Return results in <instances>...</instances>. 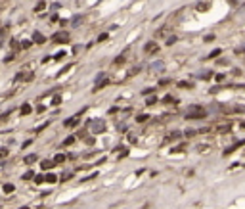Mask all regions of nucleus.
Segmentation results:
<instances>
[{"mask_svg":"<svg viewBox=\"0 0 245 209\" xmlns=\"http://www.w3.org/2000/svg\"><path fill=\"white\" fill-rule=\"evenodd\" d=\"M203 117H207V113H205V109L199 108V106L190 108V113H186V119H203Z\"/></svg>","mask_w":245,"mask_h":209,"instance_id":"obj_1","label":"nucleus"},{"mask_svg":"<svg viewBox=\"0 0 245 209\" xmlns=\"http://www.w3.org/2000/svg\"><path fill=\"white\" fill-rule=\"evenodd\" d=\"M69 40L71 39H69V35H67L65 31H60V33L54 35V42H58V44H67Z\"/></svg>","mask_w":245,"mask_h":209,"instance_id":"obj_2","label":"nucleus"},{"mask_svg":"<svg viewBox=\"0 0 245 209\" xmlns=\"http://www.w3.org/2000/svg\"><path fill=\"white\" fill-rule=\"evenodd\" d=\"M144 52L145 54H155V52H159V44L155 40H149V42L144 44Z\"/></svg>","mask_w":245,"mask_h":209,"instance_id":"obj_3","label":"nucleus"},{"mask_svg":"<svg viewBox=\"0 0 245 209\" xmlns=\"http://www.w3.org/2000/svg\"><path fill=\"white\" fill-rule=\"evenodd\" d=\"M33 42H36V44H44V42H46V36H44L42 33H38V31H35V33H33Z\"/></svg>","mask_w":245,"mask_h":209,"instance_id":"obj_4","label":"nucleus"},{"mask_svg":"<svg viewBox=\"0 0 245 209\" xmlns=\"http://www.w3.org/2000/svg\"><path fill=\"white\" fill-rule=\"evenodd\" d=\"M79 125V117H71V119H65V123H63V127H67V129H73V127H77Z\"/></svg>","mask_w":245,"mask_h":209,"instance_id":"obj_5","label":"nucleus"},{"mask_svg":"<svg viewBox=\"0 0 245 209\" xmlns=\"http://www.w3.org/2000/svg\"><path fill=\"white\" fill-rule=\"evenodd\" d=\"M90 127H94V129H90L92 133H103V123H100V121L90 123Z\"/></svg>","mask_w":245,"mask_h":209,"instance_id":"obj_6","label":"nucleus"},{"mask_svg":"<svg viewBox=\"0 0 245 209\" xmlns=\"http://www.w3.org/2000/svg\"><path fill=\"white\" fill-rule=\"evenodd\" d=\"M40 167H42L44 171H46V169H54V167H56V163H54V161H50V159H44L42 163H40Z\"/></svg>","mask_w":245,"mask_h":209,"instance_id":"obj_7","label":"nucleus"},{"mask_svg":"<svg viewBox=\"0 0 245 209\" xmlns=\"http://www.w3.org/2000/svg\"><path fill=\"white\" fill-rule=\"evenodd\" d=\"M58 180H60V179H58L54 173H48V175L44 176V182H50V184H54V182H58Z\"/></svg>","mask_w":245,"mask_h":209,"instance_id":"obj_8","label":"nucleus"},{"mask_svg":"<svg viewBox=\"0 0 245 209\" xmlns=\"http://www.w3.org/2000/svg\"><path fill=\"white\" fill-rule=\"evenodd\" d=\"M195 10L197 12H207V10H209V2H197Z\"/></svg>","mask_w":245,"mask_h":209,"instance_id":"obj_9","label":"nucleus"},{"mask_svg":"<svg viewBox=\"0 0 245 209\" xmlns=\"http://www.w3.org/2000/svg\"><path fill=\"white\" fill-rule=\"evenodd\" d=\"M2 190H4V194H12V192L15 190V186L12 184V182H6V184L2 186Z\"/></svg>","mask_w":245,"mask_h":209,"instance_id":"obj_10","label":"nucleus"},{"mask_svg":"<svg viewBox=\"0 0 245 209\" xmlns=\"http://www.w3.org/2000/svg\"><path fill=\"white\" fill-rule=\"evenodd\" d=\"M124 60H127V54H121V56H117L115 60H113V65H121V64H124Z\"/></svg>","mask_w":245,"mask_h":209,"instance_id":"obj_11","label":"nucleus"},{"mask_svg":"<svg viewBox=\"0 0 245 209\" xmlns=\"http://www.w3.org/2000/svg\"><path fill=\"white\" fill-rule=\"evenodd\" d=\"M19 111H21V115H29V113H31V106H29V104H23V106L19 108Z\"/></svg>","mask_w":245,"mask_h":209,"instance_id":"obj_12","label":"nucleus"},{"mask_svg":"<svg viewBox=\"0 0 245 209\" xmlns=\"http://www.w3.org/2000/svg\"><path fill=\"white\" fill-rule=\"evenodd\" d=\"M65 159H67V155H65V154H58V155L54 158V163H56V165H58V163H63Z\"/></svg>","mask_w":245,"mask_h":209,"instance_id":"obj_13","label":"nucleus"},{"mask_svg":"<svg viewBox=\"0 0 245 209\" xmlns=\"http://www.w3.org/2000/svg\"><path fill=\"white\" fill-rule=\"evenodd\" d=\"M220 54H222V50H220V48H215V50H213L209 56H207V58H209V60H213V58H218Z\"/></svg>","mask_w":245,"mask_h":209,"instance_id":"obj_14","label":"nucleus"},{"mask_svg":"<svg viewBox=\"0 0 245 209\" xmlns=\"http://www.w3.org/2000/svg\"><path fill=\"white\" fill-rule=\"evenodd\" d=\"M44 8H46V2H44V0H40V2H38V4H36V6H35V12L38 14V12H42Z\"/></svg>","mask_w":245,"mask_h":209,"instance_id":"obj_15","label":"nucleus"},{"mask_svg":"<svg viewBox=\"0 0 245 209\" xmlns=\"http://www.w3.org/2000/svg\"><path fill=\"white\" fill-rule=\"evenodd\" d=\"M35 161H36V155H35V154H31V155H27V158H25V163H27V165H33Z\"/></svg>","mask_w":245,"mask_h":209,"instance_id":"obj_16","label":"nucleus"},{"mask_svg":"<svg viewBox=\"0 0 245 209\" xmlns=\"http://www.w3.org/2000/svg\"><path fill=\"white\" fill-rule=\"evenodd\" d=\"M75 140H77V136H67V138L63 140V144H61V146H71L73 142H75Z\"/></svg>","mask_w":245,"mask_h":209,"instance_id":"obj_17","label":"nucleus"},{"mask_svg":"<svg viewBox=\"0 0 245 209\" xmlns=\"http://www.w3.org/2000/svg\"><path fill=\"white\" fill-rule=\"evenodd\" d=\"M163 102H165V104H176V100H174V96H170V94H167V96L163 98Z\"/></svg>","mask_w":245,"mask_h":209,"instance_id":"obj_18","label":"nucleus"},{"mask_svg":"<svg viewBox=\"0 0 245 209\" xmlns=\"http://www.w3.org/2000/svg\"><path fill=\"white\" fill-rule=\"evenodd\" d=\"M148 119H149V115H145V113H142V115H138V117H136V121H138V123H145Z\"/></svg>","mask_w":245,"mask_h":209,"instance_id":"obj_19","label":"nucleus"},{"mask_svg":"<svg viewBox=\"0 0 245 209\" xmlns=\"http://www.w3.org/2000/svg\"><path fill=\"white\" fill-rule=\"evenodd\" d=\"M31 179H35V173L33 171H27V173L23 175V180H31Z\"/></svg>","mask_w":245,"mask_h":209,"instance_id":"obj_20","label":"nucleus"},{"mask_svg":"<svg viewBox=\"0 0 245 209\" xmlns=\"http://www.w3.org/2000/svg\"><path fill=\"white\" fill-rule=\"evenodd\" d=\"M33 180L36 182V184H42V182H44V175H36Z\"/></svg>","mask_w":245,"mask_h":209,"instance_id":"obj_21","label":"nucleus"},{"mask_svg":"<svg viewBox=\"0 0 245 209\" xmlns=\"http://www.w3.org/2000/svg\"><path fill=\"white\" fill-rule=\"evenodd\" d=\"M145 104H148V106H153V104H157V98H155V96H149L148 100H145Z\"/></svg>","mask_w":245,"mask_h":209,"instance_id":"obj_22","label":"nucleus"},{"mask_svg":"<svg viewBox=\"0 0 245 209\" xmlns=\"http://www.w3.org/2000/svg\"><path fill=\"white\" fill-rule=\"evenodd\" d=\"M63 58H65V52H63V50H61V52H58V54L54 56V60H58V61H60V60H63Z\"/></svg>","mask_w":245,"mask_h":209,"instance_id":"obj_23","label":"nucleus"},{"mask_svg":"<svg viewBox=\"0 0 245 209\" xmlns=\"http://www.w3.org/2000/svg\"><path fill=\"white\" fill-rule=\"evenodd\" d=\"M107 39H109V35L107 33H102L100 36H98V42H103V40H107Z\"/></svg>","mask_w":245,"mask_h":209,"instance_id":"obj_24","label":"nucleus"},{"mask_svg":"<svg viewBox=\"0 0 245 209\" xmlns=\"http://www.w3.org/2000/svg\"><path fill=\"white\" fill-rule=\"evenodd\" d=\"M61 104V98L60 96H54V100H52V106H60Z\"/></svg>","mask_w":245,"mask_h":209,"instance_id":"obj_25","label":"nucleus"},{"mask_svg":"<svg viewBox=\"0 0 245 209\" xmlns=\"http://www.w3.org/2000/svg\"><path fill=\"white\" fill-rule=\"evenodd\" d=\"M71 176H73L71 173H63V176H61V179H60V180H63V182H65V180H69V179H71Z\"/></svg>","mask_w":245,"mask_h":209,"instance_id":"obj_26","label":"nucleus"},{"mask_svg":"<svg viewBox=\"0 0 245 209\" xmlns=\"http://www.w3.org/2000/svg\"><path fill=\"white\" fill-rule=\"evenodd\" d=\"M178 86H180V88H190L191 85H190V83H184V81H182V83H178Z\"/></svg>","mask_w":245,"mask_h":209,"instance_id":"obj_27","label":"nucleus"},{"mask_svg":"<svg viewBox=\"0 0 245 209\" xmlns=\"http://www.w3.org/2000/svg\"><path fill=\"white\" fill-rule=\"evenodd\" d=\"M215 39H216L215 35H207V36H205V42H211V40H215Z\"/></svg>","mask_w":245,"mask_h":209,"instance_id":"obj_28","label":"nucleus"},{"mask_svg":"<svg viewBox=\"0 0 245 209\" xmlns=\"http://www.w3.org/2000/svg\"><path fill=\"white\" fill-rule=\"evenodd\" d=\"M31 46V40H25V42H21V48H29Z\"/></svg>","mask_w":245,"mask_h":209,"instance_id":"obj_29","label":"nucleus"},{"mask_svg":"<svg viewBox=\"0 0 245 209\" xmlns=\"http://www.w3.org/2000/svg\"><path fill=\"white\" fill-rule=\"evenodd\" d=\"M174 42H176V39L173 36V39H169V40H167V46H170V44H174Z\"/></svg>","mask_w":245,"mask_h":209,"instance_id":"obj_30","label":"nucleus"},{"mask_svg":"<svg viewBox=\"0 0 245 209\" xmlns=\"http://www.w3.org/2000/svg\"><path fill=\"white\" fill-rule=\"evenodd\" d=\"M239 127H241V129L245 130V121H241V123H239Z\"/></svg>","mask_w":245,"mask_h":209,"instance_id":"obj_31","label":"nucleus"},{"mask_svg":"<svg viewBox=\"0 0 245 209\" xmlns=\"http://www.w3.org/2000/svg\"><path fill=\"white\" fill-rule=\"evenodd\" d=\"M239 54H245V48H243V50H241V52H239Z\"/></svg>","mask_w":245,"mask_h":209,"instance_id":"obj_32","label":"nucleus"}]
</instances>
